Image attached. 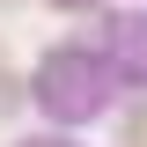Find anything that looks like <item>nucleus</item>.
<instances>
[{
  "label": "nucleus",
  "instance_id": "nucleus-1",
  "mask_svg": "<svg viewBox=\"0 0 147 147\" xmlns=\"http://www.w3.org/2000/svg\"><path fill=\"white\" fill-rule=\"evenodd\" d=\"M125 147H147V118H140V125H132V132H125Z\"/></svg>",
  "mask_w": 147,
  "mask_h": 147
}]
</instances>
